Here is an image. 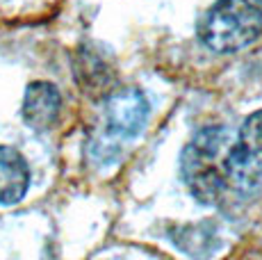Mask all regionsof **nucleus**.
Listing matches in <instances>:
<instances>
[{"instance_id": "1", "label": "nucleus", "mask_w": 262, "mask_h": 260, "mask_svg": "<svg viewBox=\"0 0 262 260\" xmlns=\"http://www.w3.org/2000/svg\"><path fill=\"white\" fill-rule=\"evenodd\" d=\"M233 135L210 126L194 135L180 156V174L189 192L205 206H224L233 199L226 178V151Z\"/></svg>"}, {"instance_id": "2", "label": "nucleus", "mask_w": 262, "mask_h": 260, "mask_svg": "<svg viewBox=\"0 0 262 260\" xmlns=\"http://www.w3.org/2000/svg\"><path fill=\"white\" fill-rule=\"evenodd\" d=\"M262 32V0H216L199 21L205 48L230 55L253 44Z\"/></svg>"}, {"instance_id": "3", "label": "nucleus", "mask_w": 262, "mask_h": 260, "mask_svg": "<svg viewBox=\"0 0 262 260\" xmlns=\"http://www.w3.org/2000/svg\"><path fill=\"white\" fill-rule=\"evenodd\" d=\"M226 178L233 199H249L262 187V110L251 114L230 139Z\"/></svg>"}, {"instance_id": "4", "label": "nucleus", "mask_w": 262, "mask_h": 260, "mask_svg": "<svg viewBox=\"0 0 262 260\" xmlns=\"http://www.w3.org/2000/svg\"><path fill=\"white\" fill-rule=\"evenodd\" d=\"M148 101L135 87L112 89L105 96V126L114 137H137L148 121Z\"/></svg>"}, {"instance_id": "5", "label": "nucleus", "mask_w": 262, "mask_h": 260, "mask_svg": "<svg viewBox=\"0 0 262 260\" xmlns=\"http://www.w3.org/2000/svg\"><path fill=\"white\" fill-rule=\"evenodd\" d=\"M62 112V94L53 82H30L23 96V121L32 130H48L57 123Z\"/></svg>"}, {"instance_id": "6", "label": "nucleus", "mask_w": 262, "mask_h": 260, "mask_svg": "<svg viewBox=\"0 0 262 260\" xmlns=\"http://www.w3.org/2000/svg\"><path fill=\"white\" fill-rule=\"evenodd\" d=\"M73 71L82 92L94 94V96H107L112 92L114 73L107 57L100 51H94L89 46L80 48L73 57Z\"/></svg>"}, {"instance_id": "7", "label": "nucleus", "mask_w": 262, "mask_h": 260, "mask_svg": "<svg viewBox=\"0 0 262 260\" xmlns=\"http://www.w3.org/2000/svg\"><path fill=\"white\" fill-rule=\"evenodd\" d=\"M30 187V167L16 148L0 146V203L14 206Z\"/></svg>"}]
</instances>
